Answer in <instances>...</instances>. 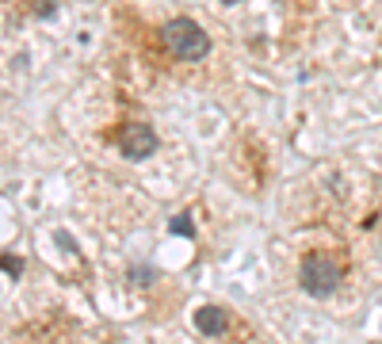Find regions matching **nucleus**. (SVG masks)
<instances>
[{
    "mask_svg": "<svg viewBox=\"0 0 382 344\" xmlns=\"http://www.w3.org/2000/svg\"><path fill=\"white\" fill-rule=\"evenodd\" d=\"M157 134H153L149 127H126L123 134H119V153H123L126 161H145L157 153Z\"/></svg>",
    "mask_w": 382,
    "mask_h": 344,
    "instance_id": "obj_3",
    "label": "nucleus"
},
{
    "mask_svg": "<svg viewBox=\"0 0 382 344\" xmlns=\"http://www.w3.org/2000/svg\"><path fill=\"white\" fill-rule=\"evenodd\" d=\"M165 46L172 57H180V62H203V57L210 54V35L199 27L195 20H168L165 23Z\"/></svg>",
    "mask_w": 382,
    "mask_h": 344,
    "instance_id": "obj_1",
    "label": "nucleus"
},
{
    "mask_svg": "<svg viewBox=\"0 0 382 344\" xmlns=\"http://www.w3.org/2000/svg\"><path fill=\"white\" fill-rule=\"evenodd\" d=\"M130 280H134V283H149L153 272H149V268H134V272H130Z\"/></svg>",
    "mask_w": 382,
    "mask_h": 344,
    "instance_id": "obj_7",
    "label": "nucleus"
},
{
    "mask_svg": "<svg viewBox=\"0 0 382 344\" xmlns=\"http://www.w3.org/2000/svg\"><path fill=\"white\" fill-rule=\"evenodd\" d=\"M4 272L15 280V275L23 272V260H20V257H12V252H4Z\"/></svg>",
    "mask_w": 382,
    "mask_h": 344,
    "instance_id": "obj_6",
    "label": "nucleus"
},
{
    "mask_svg": "<svg viewBox=\"0 0 382 344\" xmlns=\"http://www.w3.org/2000/svg\"><path fill=\"white\" fill-rule=\"evenodd\" d=\"M195 329H199L203 337H222V333L230 329V314H226L222 306H199L195 310Z\"/></svg>",
    "mask_w": 382,
    "mask_h": 344,
    "instance_id": "obj_4",
    "label": "nucleus"
},
{
    "mask_svg": "<svg viewBox=\"0 0 382 344\" xmlns=\"http://www.w3.org/2000/svg\"><path fill=\"white\" fill-rule=\"evenodd\" d=\"M168 229H172L176 237H191L195 229H191V215H176L172 222H168Z\"/></svg>",
    "mask_w": 382,
    "mask_h": 344,
    "instance_id": "obj_5",
    "label": "nucleus"
},
{
    "mask_svg": "<svg viewBox=\"0 0 382 344\" xmlns=\"http://www.w3.org/2000/svg\"><path fill=\"white\" fill-rule=\"evenodd\" d=\"M340 280H344V272H340V264H337L332 257H321V252L302 257L298 283H302L306 294H314V299H329V294L340 287Z\"/></svg>",
    "mask_w": 382,
    "mask_h": 344,
    "instance_id": "obj_2",
    "label": "nucleus"
},
{
    "mask_svg": "<svg viewBox=\"0 0 382 344\" xmlns=\"http://www.w3.org/2000/svg\"><path fill=\"white\" fill-rule=\"evenodd\" d=\"M222 4H241V0H222Z\"/></svg>",
    "mask_w": 382,
    "mask_h": 344,
    "instance_id": "obj_8",
    "label": "nucleus"
}]
</instances>
